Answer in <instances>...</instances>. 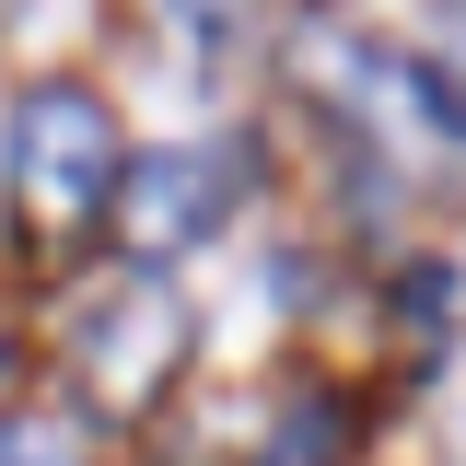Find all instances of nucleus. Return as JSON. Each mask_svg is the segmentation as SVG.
I'll return each instance as SVG.
<instances>
[{"label": "nucleus", "mask_w": 466, "mask_h": 466, "mask_svg": "<svg viewBox=\"0 0 466 466\" xmlns=\"http://www.w3.org/2000/svg\"><path fill=\"white\" fill-rule=\"evenodd\" d=\"M315 431H327V420H315V408H291V420H280V443H268L257 466H315Z\"/></svg>", "instance_id": "obj_5"}, {"label": "nucleus", "mask_w": 466, "mask_h": 466, "mask_svg": "<svg viewBox=\"0 0 466 466\" xmlns=\"http://www.w3.org/2000/svg\"><path fill=\"white\" fill-rule=\"evenodd\" d=\"M291 70H303L315 106H339L350 128H373L397 164H466V106H455L443 70L373 47V35H350V24H303V35H291Z\"/></svg>", "instance_id": "obj_1"}, {"label": "nucleus", "mask_w": 466, "mask_h": 466, "mask_svg": "<svg viewBox=\"0 0 466 466\" xmlns=\"http://www.w3.org/2000/svg\"><path fill=\"white\" fill-rule=\"evenodd\" d=\"M175 373H187V291L175 280L106 291L82 315V339H70V385H82L94 420H152L175 397Z\"/></svg>", "instance_id": "obj_3"}, {"label": "nucleus", "mask_w": 466, "mask_h": 466, "mask_svg": "<svg viewBox=\"0 0 466 466\" xmlns=\"http://www.w3.org/2000/svg\"><path fill=\"white\" fill-rule=\"evenodd\" d=\"M106 222L128 233V257H140V268H164V257H187V245H210V233L233 222V152H210V140L128 152Z\"/></svg>", "instance_id": "obj_4"}, {"label": "nucleus", "mask_w": 466, "mask_h": 466, "mask_svg": "<svg viewBox=\"0 0 466 466\" xmlns=\"http://www.w3.org/2000/svg\"><path fill=\"white\" fill-rule=\"evenodd\" d=\"M116 175H128V140H116L106 94H82V82H35L24 106H12V210L35 245H70V233L106 222Z\"/></svg>", "instance_id": "obj_2"}, {"label": "nucleus", "mask_w": 466, "mask_h": 466, "mask_svg": "<svg viewBox=\"0 0 466 466\" xmlns=\"http://www.w3.org/2000/svg\"><path fill=\"white\" fill-rule=\"evenodd\" d=\"M24 455H35V443H24V431H0V466H24Z\"/></svg>", "instance_id": "obj_7"}, {"label": "nucleus", "mask_w": 466, "mask_h": 466, "mask_svg": "<svg viewBox=\"0 0 466 466\" xmlns=\"http://www.w3.org/2000/svg\"><path fill=\"white\" fill-rule=\"evenodd\" d=\"M175 12H187L198 35H222V24H245V0H175Z\"/></svg>", "instance_id": "obj_6"}]
</instances>
